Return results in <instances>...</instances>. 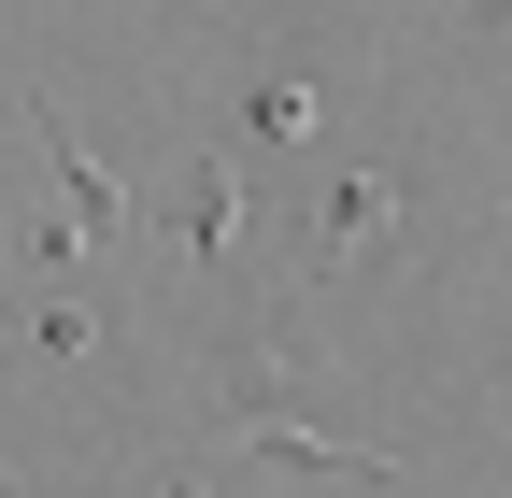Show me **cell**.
Returning a JSON list of instances; mask_svg holds the SVG:
<instances>
[{
	"label": "cell",
	"mask_w": 512,
	"mask_h": 498,
	"mask_svg": "<svg viewBox=\"0 0 512 498\" xmlns=\"http://www.w3.org/2000/svg\"><path fill=\"white\" fill-rule=\"evenodd\" d=\"M399 200H413V171H399V157H356V171H328V200H313V242H299L285 299H299V285H342V271H370L384 242H399Z\"/></svg>",
	"instance_id": "obj_1"
},
{
	"label": "cell",
	"mask_w": 512,
	"mask_h": 498,
	"mask_svg": "<svg viewBox=\"0 0 512 498\" xmlns=\"http://www.w3.org/2000/svg\"><path fill=\"white\" fill-rule=\"evenodd\" d=\"M171 171H185L171 242H185L200 271H228V257H242V157H228V143H171Z\"/></svg>",
	"instance_id": "obj_2"
},
{
	"label": "cell",
	"mask_w": 512,
	"mask_h": 498,
	"mask_svg": "<svg viewBox=\"0 0 512 498\" xmlns=\"http://www.w3.org/2000/svg\"><path fill=\"white\" fill-rule=\"evenodd\" d=\"M29 129H43V157H57V214H72L86 242H128V228H143V214H128V185L72 143V114H57V100H29Z\"/></svg>",
	"instance_id": "obj_3"
},
{
	"label": "cell",
	"mask_w": 512,
	"mask_h": 498,
	"mask_svg": "<svg viewBox=\"0 0 512 498\" xmlns=\"http://www.w3.org/2000/svg\"><path fill=\"white\" fill-rule=\"evenodd\" d=\"M228 129H242L256 157H271V143H299V129H313V86H299V72H271V57H256V72L228 86Z\"/></svg>",
	"instance_id": "obj_4"
},
{
	"label": "cell",
	"mask_w": 512,
	"mask_h": 498,
	"mask_svg": "<svg viewBox=\"0 0 512 498\" xmlns=\"http://www.w3.org/2000/svg\"><path fill=\"white\" fill-rule=\"evenodd\" d=\"M86 342H100V314H86L72 285H43V299H29V356H57V370H72Z\"/></svg>",
	"instance_id": "obj_5"
},
{
	"label": "cell",
	"mask_w": 512,
	"mask_h": 498,
	"mask_svg": "<svg viewBox=\"0 0 512 498\" xmlns=\"http://www.w3.org/2000/svg\"><path fill=\"white\" fill-rule=\"evenodd\" d=\"M72 257H100V242L57 214V200H43V214H29V271H43V285H72Z\"/></svg>",
	"instance_id": "obj_6"
},
{
	"label": "cell",
	"mask_w": 512,
	"mask_h": 498,
	"mask_svg": "<svg viewBox=\"0 0 512 498\" xmlns=\"http://www.w3.org/2000/svg\"><path fill=\"white\" fill-rule=\"evenodd\" d=\"M456 29L470 43H512V0H456Z\"/></svg>",
	"instance_id": "obj_7"
},
{
	"label": "cell",
	"mask_w": 512,
	"mask_h": 498,
	"mask_svg": "<svg viewBox=\"0 0 512 498\" xmlns=\"http://www.w3.org/2000/svg\"><path fill=\"white\" fill-rule=\"evenodd\" d=\"M128 498H200V470H143V484H128Z\"/></svg>",
	"instance_id": "obj_8"
}]
</instances>
